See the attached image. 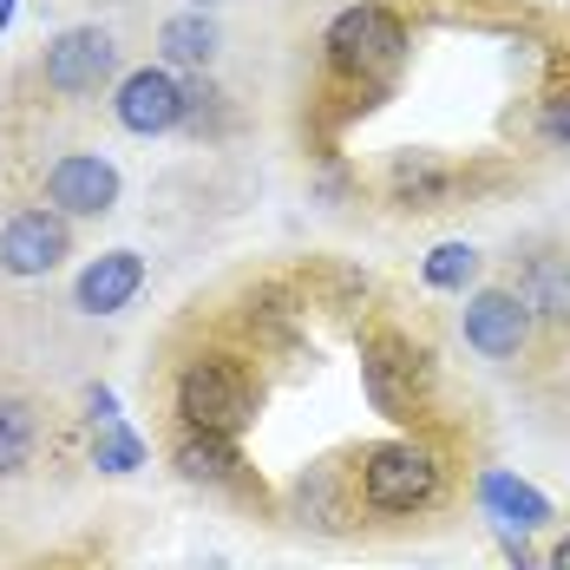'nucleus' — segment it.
<instances>
[{
	"label": "nucleus",
	"instance_id": "1",
	"mask_svg": "<svg viewBox=\"0 0 570 570\" xmlns=\"http://www.w3.org/2000/svg\"><path fill=\"white\" fill-rule=\"evenodd\" d=\"M177 413H184L190 433H224V440H236L256 420V381H249V367L229 361V354H197L177 374Z\"/></svg>",
	"mask_w": 570,
	"mask_h": 570
},
{
	"label": "nucleus",
	"instance_id": "2",
	"mask_svg": "<svg viewBox=\"0 0 570 570\" xmlns=\"http://www.w3.org/2000/svg\"><path fill=\"white\" fill-rule=\"evenodd\" d=\"M328 59H335V72L347 79H387L400 59H406V33H400V20L387 7H374V0H361V7H347L335 13V27H328Z\"/></svg>",
	"mask_w": 570,
	"mask_h": 570
},
{
	"label": "nucleus",
	"instance_id": "3",
	"mask_svg": "<svg viewBox=\"0 0 570 570\" xmlns=\"http://www.w3.org/2000/svg\"><path fill=\"white\" fill-rule=\"evenodd\" d=\"M433 492H440V465L413 440H387V446H374L361 459L367 512H420V505H433Z\"/></svg>",
	"mask_w": 570,
	"mask_h": 570
},
{
	"label": "nucleus",
	"instance_id": "4",
	"mask_svg": "<svg viewBox=\"0 0 570 570\" xmlns=\"http://www.w3.org/2000/svg\"><path fill=\"white\" fill-rule=\"evenodd\" d=\"M361 381H367V400H374L381 413L413 420V406H420L426 387H433V367H426V354H420L413 342H400V335H374L367 354H361Z\"/></svg>",
	"mask_w": 570,
	"mask_h": 570
},
{
	"label": "nucleus",
	"instance_id": "5",
	"mask_svg": "<svg viewBox=\"0 0 570 570\" xmlns=\"http://www.w3.org/2000/svg\"><path fill=\"white\" fill-rule=\"evenodd\" d=\"M112 112H118V125H125V131H138V138H158V131L184 125L190 99H184V86H177L165 66H138V72H125V79H118Z\"/></svg>",
	"mask_w": 570,
	"mask_h": 570
},
{
	"label": "nucleus",
	"instance_id": "6",
	"mask_svg": "<svg viewBox=\"0 0 570 570\" xmlns=\"http://www.w3.org/2000/svg\"><path fill=\"white\" fill-rule=\"evenodd\" d=\"M66 256H72V229L59 210H20L0 229V269L7 276H53Z\"/></svg>",
	"mask_w": 570,
	"mask_h": 570
},
{
	"label": "nucleus",
	"instance_id": "7",
	"mask_svg": "<svg viewBox=\"0 0 570 570\" xmlns=\"http://www.w3.org/2000/svg\"><path fill=\"white\" fill-rule=\"evenodd\" d=\"M118 66V47L106 27H66L47 47V86L53 92H99Z\"/></svg>",
	"mask_w": 570,
	"mask_h": 570
},
{
	"label": "nucleus",
	"instance_id": "8",
	"mask_svg": "<svg viewBox=\"0 0 570 570\" xmlns=\"http://www.w3.org/2000/svg\"><path fill=\"white\" fill-rule=\"evenodd\" d=\"M118 204V171L92 151H72L47 171V210L59 217H106Z\"/></svg>",
	"mask_w": 570,
	"mask_h": 570
},
{
	"label": "nucleus",
	"instance_id": "9",
	"mask_svg": "<svg viewBox=\"0 0 570 570\" xmlns=\"http://www.w3.org/2000/svg\"><path fill=\"white\" fill-rule=\"evenodd\" d=\"M531 342V315L518 308L512 288H479L465 302V347H479L485 361H518Z\"/></svg>",
	"mask_w": 570,
	"mask_h": 570
},
{
	"label": "nucleus",
	"instance_id": "10",
	"mask_svg": "<svg viewBox=\"0 0 570 570\" xmlns=\"http://www.w3.org/2000/svg\"><path fill=\"white\" fill-rule=\"evenodd\" d=\"M138 288H145V256L138 249H106L79 269L72 302H79V315H118Z\"/></svg>",
	"mask_w": 570,
	"mask_h": 570
},
{
	"label": "nucleus",
	"instance_id": "11",
	"mask_svg": "<svg viewBox=\"0 0 570 570\" xmlns=\"http://www.w3.org/2000/svg\"><path fill=\"white\" fill-rule=\"evenodd\" d=\"M518 308L531 315V322H551V328H570V256H531L524 269H518Z\"/></svg>",
	"mask_w": 570,
	"mask_h": 570
},
{
	"label": "nucleus",
	"instance_id": "12",
	"mask_svg": "<svg viewBox=\"0 0 570 570\" xmlns=\"http://www.w3.org/2000/svg\"><path fill=\"white\" fill-rule=\"evenodd\" d=\"M479 499L505 518V524H518V531L551 524V499H544V492H531V485L512 479V472H485V479H479Z\"/></svg>",
	"mask_w": 570,
	"mask_h": 570
},
{
	"label": "nucleus",
	"instance_id": "13",
	"mask_svg": "<svg viewBox=\"0 0 570 570\" xmlns=\"http://www.w3.org/2000/svg\"><path fill=\"white\" fill-rule=\"evenodd\" d=\"M33 446H40V413H33V400L0 394V479L27 472V465H33Z\"/></svg>",
	"mask_w": 570,
	"mask_h": 570
},
{
	"label": "nucleus",
	"instance_id": "14",
	"mask_svg": "<svg viewBox=\"0 0 570 570\" xmlns=\"http://www.w3.org/2000/svg\"><path fill=\"white\" fill-rule=\"evenodd\" d=\"M165 59L171 66H210V53H217V27L204 20V13H177V20H165Z\"/></svg>",
	"mask_w": 570,
	"mask_h": 570
},
{
	"label": "nucleus",
	"instance_id": "15",
	"mask_svg": "<svg viewBox=\"0 0 570 570\" xmlns=\"http://www.w3.org/2000/svg\"><path fill=\"white\" fill-rule=\"evenodd\" d=\"M92 465L99 472H138L145 465V440L125 420H92Z\"/></svg>",
	"mask_w": 570,
	"mask_h": 570
},
{
	"label": "nucleus",
	"instance_id": "16",
	"mask_svg": "<svg viewBox=\"0 0 570 570\" xmlns=\"http://www.w3.org/2000/svg\"><path fill=\"white\" fill-rule=\"evenodd\" d=\"M229 465H236V453H229L224 433H190V440L177 446V472H184V479L217 485V479H229Z\"/></svg>",
	"mask_w": 570,
	"mask_h": 570
},
{
	"label": "nucleus",
	"instance_id": "17",
	"mask_svg": "<svg viewBox=\"0 0 570 570\" xmlns=\"http://www.w3.org/2000/svg\"><path fill=\"white\" fill-rule=\"evenodd\" d=\"M420 276H426V288H465L479 276V249H472V243H440Z\"/></svg>",
	"mask_w": 570,
	"mask_h": 570
},
{
	"label": "nucleus",
	"instance_id": "18",
	"mask_svg": "<svg viewBox=\"0 0 570 570\" xmlns=\"http://www.w3.org/2000/svg\"><path fill=\"white\" fill-rule=\"evenodd\" d=\"M544 131H551V138H570V106H551V112H544Z\"/></svg>",
	"mask_w": 570,
	"mask_h": 570
},
{
	"label": "nucleus",
	"instance_id": "19",
	"mask_svg": "<svg viewBox=\"0 0 570 570\" xmlns=\"http://www.w3.org/2000/svg\"><path fill=\"white\" fill-rule=\"evenodd\" d=\"M551 570H570V538L558 544V551H551Z\"/></svg>",
	"mask_w": 570,
	"mask_h": 570
},
{
	"label": "nucleus",
	"instance_id": "20",
	"mask_svg": "<svg viewBox=\"0 0 570 570\" xmlns=\"http://www.w3.org/2000/svg\"><path fill=\"white\" fill-rule=\"evenodd\" d=\"M7 20H13V0H0V27H7Z\"/></svg>",
	"mask_w": 570,
	"mask_h": 570
}]
</instances>
